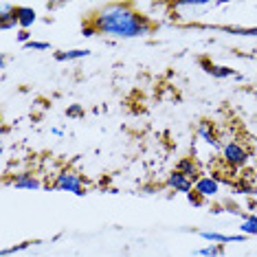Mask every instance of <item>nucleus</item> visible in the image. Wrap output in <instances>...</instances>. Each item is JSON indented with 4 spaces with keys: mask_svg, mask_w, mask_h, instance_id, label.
<instances>
[{
    "mask_svg": "<svg viewBox=\"0 0 257 257\" xmlns=\"http://www.w3.org/2000/svg\"><path fill=\"white\" fill-rule=\"evenodd\" d=\"M187 200H189L191 204H194V207H202V202H204L202 198L196 194V191H191V194H187Z\"/></svg>",
    "mask_w": 257,
    "mask_h": 257,
    "instance_id": "21",
    "label": "nucleus"
},
{
    "mask_svg": "<svg viewBox=\"0 0 257 257\" xmlns=\"http://www.w3.org/2000/svg\"><path fill=\"white\" fill-rule=\"evenodd\" d=\"M29 246H31V242H22V244H18V246L3 248V257H7V255H11V253H20V250H25V248H29Z\"/></svg>",
    "mask_w": 257,
    "mask_h": 257,
    "instance_id": "19",
    "label": "nucleus"
},
{
    "mask_svg": "<svg viewBox=\"0 0 257 257\" xmlns=\"http://www.w3.org/2000/svg\"><path fill=\"white\" fill-rule=\"evenodd\" d=\"M16 18H18L20 29H27V31H29V27H33V22L38 20V14H36V9H33V7L18 5V7H16Z\"/></svg>",
    "mask_w": 257,
    "mask_h": 257,
    "instance_id": "11",
    "label": "nucleus"
},
{
    "mask_svg": "<svg viewBox=\"0 0 257 257\" xmlns=\"http://www.w3.org/2000/svg\"><path fill=\"white\" fill-rule=\"evenodd\" d=\"M90 51L88 49H73V51H57L55 60L57 62H73V60H81V57H88Z\"/></svg>",
    "mask_w": 257,
    "mask_h": 257,
    "instance_id": "14",
    "label": "nucleus"
},
{
    "mask_svg": "<svg viewBox=\"0 0 257 257\" xmlns=\"http://www.w3.org/2000/svg\"><path fill=\"white\" fill-rule=\"evenodd\" d=\"M165 187L167 189H172V191H178V194H191L194 191V180L191 178H187L185 174H180V172H169L167 174V178H165Z\"/></svg>",
    "mask_w": 257,
    "mask_h": 257,
    "instance_id": "4",
    "label": "nucleus"
},
{
    "mask_svg": "<svg viewBox=\"0 0 257 257\" xmlns=\"http://www.w3.org/2000/svg\"><path fill=\"white\" fill-rule=\"evenodd\" d=\"M194 191L202 200H209V198H215L220 194V183L213 176H200L194 183Z\"/></svg>",
    "mask_w": 257,
    "mask_h": 257,
    "instance_id": "6",
    "label": "nucleus"
},
{
    "mask_svg": "<svg viewBox=\"0 0 257 257\" xmlns=\"http://www.w3.org/2000/svg\"><path fill=\"white\" fill-rule=\"evenodd\" d=\"M51 187L57 191H71L75 196H86V187H88V183H86V178L81 176L77 169H73L68 165V167H62L60 172L55 174L53 185Z\"/></svg>",
    "mask_w": 257,
    "mask_h": 257,
    "instance_id": "2",
    "label": "nucleus"
},
{
    "mask_svg": "<svg viewBox=\"0 0 257 257\" xmlns=\"http://www.w3.org/2000/svg\"><path fill=\"white\" fill-rule=\"evenodd\" d=\"M25 49L27 51H46V49H51V44L49 42H40V40H31L29 44H25Z\"/></svg>",
    "mask_w": 257,
    "mask_h": 257,
    "instance_id": "16",
    "label": "nucleus"
},
{
    "mask_svg": "<svg viewBox=\"0 0 257 257\" xmlns=\"http://www.w3.org/2000/svg\"><path fill=\"white\" fill-rule=\"evenodd\" d=\"M66 114L71 116V119H81V116H84V108H81L79 103H73V106L66 108Z\"/></svg>",
    "mask_w": 257,
    "mask_h": 257,
    "instance_id": "17",
    "label": "nucleus"
},
{
    "mask_svg": "<svg viewBox=\"0 0 257 257\" xmlns=\"http://www.w3.org/2000/svg\"><path fill=\"white\" fill-rule=\"evenodd\" d=\"M202 66H204V71H207L209 75H213V77H218V79L237 77V75H239V73H235V68H229V66H218V64L204 62V60H202Z\"/></svg>",
    "mask_w": 257,
    "mask_h": 257,
    "instance_id": "12",
    "label": "nucleus"
},
{
    "mask_svg": "<svg viewBox=\"0 0 257 257\" xmlns=\"http://www.w3.org/2000/svg\"><path fill=\"white\" fill-rule=\"evenodd\" d=\"M239 233L242 235H257V215L255 213H246L242 215V224H239Z\"/></svg>",
    "mask_w": 257,
    "mask_h": 257,
    "instance_id": "13",
    "label": "nucleus"
},
{
    "mask_svg": "<svg viewBox=\"0 0 257 257\" xmlns=\"http://www.w3.org/2000/svg\"><path fill=\"white\" fill-rule=\"evenodd\" d=\"M176 172L185 174V176L191 178L194 183L200 178V165H198V161L194 159V156H183V159L176 163Z\"/></svg>",
    "mask_w": 257,
    "mask_h": 257,
    "instance_id": "9",
    "label": "nucleus"
},
{
    "mask_svg": "<svg viewBox=\"0 0 257 257\" xmlns=\"http://www.w3.org/2000/svg\"><path fill=\"white\" fill-rule=\"evenodd\" d=\"M90 25L95 27L97 33L119 40L148 38L154 33V22L127 3H114L101 7L90 18Z\"/></svg>",
    "mask_w": 257,
    "mask_h": 257,
    "instance_id": "1",
    "label": "nucleus"
},
{
    "mask_svg": "<svg viewBox=\"0 0 257 257\" xmlns=\"http://www.w3.org/2000/svg\"><path fill=\"white\" fill-rule=\"evenodd\" d=\"M7 185H11L14 189H27V191H36L42 187V180H40L33 172H20L16 176H11L7 180Z\"/></svg>",
    "mask_w": 257,
    "mask_h": 257,
    "instance_id": "5",
    "label": "nucleus"
},
{
    "mask_svg": "<svg viewBox=\"0 0 257 257\" xmlns=\"http://www.w3.org/2000/svg\"><path fill=\"white\" fill-rule=\"evenodd\" d=\"M16 38H18V42L29 44V42H31V31H27V29H20V31L16 33Z\"/></svg>",
    "mask_w": 257,
    "mask_h": 257,
    "instance_id": "20",
    "label": "nucleus"
},
{
    "mask_svg": "<svg viewBox=\"0 0 257 257\" xmlns=\"http://www.w3.org/2000/svg\"><path fill=\"white\" fill-rule=\"evenodd\" d=\"M95 27H92V25H88V27H84V33H81V36H84V38H92V36H95Z\"/></svg>",
    "mask_w": 257,
    "mask_h": 257,
    "instance_id": "22",
    "label": "nucleus"
},
{
    "mask_svg": "<svg viewBox=\"0 0 257 257\" xmlns=\"http://www.w3.org/2000/svg\"><path fill=\"white\" fill-rule=\"evenodd\" d=\"M231 33H235V36H257V27L255 29H242V27H229Z\"/></svg>",
    "mask_w": 257,
    "mask_h": 257,
    "instance_id": "18",
    "label": "nucleus"
},
{
    "mask_svg": "<svg viewBox=\"0 0 257 257\" xmlns=\"http://www.w3.org/2000/svg\"><path fill=\"white\" fill-rule=\"evenodd\" d=\"M18 18H16V5L9 3H0V29L3 31H11L18 29Z\"/></svg>",
    "mask_w": 257,
    "mask_h": 257,
    "instance_id": "8",
    "label": "nucleus"
},
{
    "mask_svg": "<svg viewBox=\"0 0 257 257\" xmlns=\"http://www.w3.org/2000/svg\"><path fill=\"white\" fill-rule=\"evenodd\" d=\"M198 235L211 244H224V242H246V235L237 233V235H224V233H215V231H198Z\"/></svg>",
    "mask_w": 257,
    "mask_h": 257,
    "instance_id": "10",
    "label": "nucleus"
},
{
    "mask_svg": "<svg viewBox=\"0 0 257 257\" xmlns=\"http://www.w3.org/2000/svg\"><path fill=\"white\" fill-rule=\"evenodd\" d=\"M196 134H198V139H202L204 143L213 145L215 150L222 152V148H224V143H222L220 137L215 134V127H213L211 121H200V123H198V127H196Z\"/></svg>",
    "mask_w": 257,
    "mask_h": 257,
    "instance_id": "7",
    "label": "nucleus"
},
{
    "mask_svg": "<svg viewBox=\"0 0 257 257\" xmlns=\"http://www.w3.org/2000/svg\"><path fill=\"white\" fill-rule=\"evenodd\" d=\"M248 159H250L248 150L237 141H229V143H224V148H222V161L233 169L244 167L248 163Z\"/></svg>",
    "mask_w": 257,
    "mask_h": 257,
    "instance_id": "3",
    "label": "nucleus"
},
{
    "mask_svg": "<svg viewBox=\"0 0 257 257\" xmlns=\"http://www.w3.org/2000/svg\"><path fill=\"white\" fill-rule=\"evenodd\" d=\"M222 253H224L222 244H209V246H202L196 250V255H200V257H220Z\"/></svg>",
    "mask_w": 257,
    "mask_h": 257,
    "instance_id": "15",
    "label": "nucleus"
}]
</instances>
